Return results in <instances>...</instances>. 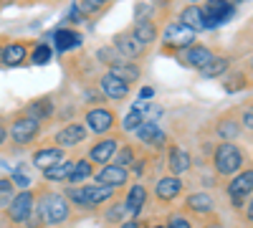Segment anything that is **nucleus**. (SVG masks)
Instances as JSON below:
<instances>
[{
	"label": "nucleus",
	"mask_w": 253,
	"mask_h": 228,
	"mask_svg": "<svg viewBox=\"0 0 253 228\" xmlns=\"http://www.w3.org/2000/svg\"><path fill=\"white\" fill-rule=\"evenodd\" d=\"M112 48L119 53V58H122V61H132V64H137L139 58H144L147 53H150L144 46H139L137 41L132 38V33H129V31L117 33V36L112 38Z\"/></svg>",
	"instance_id": "17"
},
{
	"label": "nucleus",
	"mask_w": 253,
	"mask_h": 228,
	"mask_svg": "<svg viewBox=\"0 0 253 228\" xmlns=\"http://www.w3.org/2000/svg\"><path fill=\"white\" fill-rule=\"evenodd\" d=\"M150 195L155 198L157 205L167 208V205H172L180 195H185V180H182V178H175V175H170V173H167V175H157Z\"/></svg>",
	"instance_id": "8"
},
{
	"label": "nucleus",
	"mask_w": 253,
	"mask_h": 228,
	"mask_svg": "<svg viewBox=\"0 0 253 228\" xmlns=\"http://www.w3.org/2000/svg\"><path fill=\"white\" fill-rule=\"evenodd\" d=\"M215 56V51L210 48V46H205V44H193L190 48H185V51H180L175 58H177V64H182L185 69H193V71H200L210 58Z\"/></svg>",
	"instance_id": "20"
},
{
	"label": "nucleus",
	"mask_w": 253,
	"mask_h": 228,
	"mask_svg": "<svg viewBox=\"0 0 253 228\" xmlns=\"http://www.w3.org/2000/svg\"><path fill=\"white\" fill-rule=\"evenodd\" d=\"M213 135H215L218 142H233V139H238L243 135V127H241V122H238V107L225 109L223 114L215 117Z\"/></svg>",
	"instance_id": "15"
},
{
	"label": "nucleus",
	"mask_w": 253,
	"mask_h": 228,
	"mask_svg": "<svg viewBox=\"0 0 253 228\" xmlns=\"http://www.w3.org/2000/svg\"><path fill=\"white\" fill-rule=\"evenodd\" d=\"M150 96H155V89H152V87H144V89L139 91V99H150Z\"/></svg>",
	"instance_id": "48"
},
{
	"label": "nucleus",
	"mask_w": 253,
	"mask_h": 228,
	"mask_svg": "<svg viewBox=\"0 0 253 228\" xmlns=\"http://www.w3.org/2000/svg\"><path fill=\"white\" fill-rule=\"evenodd\" d=\"M51 61V46L48 44H33V48H31V53H28V64H33V66H43V64H48Z\"/></svg>",
	"instance_id": "35"
},
{
	"label": "nucleus",
	"mask_w": 253,
	"mask_h": 228,
	"mask_svg": "<svg viewBox=\"0 0 253 228\" xmlns=\"http://www.w3.org/2000/svg\"><path fill=\"white\" fill-rule=\"evenodd\" d=\"M36 203V188L18 190L13 200L0 211V228H23Z\"/></svg>",
	"instance_id": "5"
},
{
	"label": "nucleus",
	"mask_w": 253,
	"mask_h": 228,
	"mask_svg": "<svg viewBox=\"0 0 253 228\" xmlns=\"http://www.w3.org/2000/svg\"><path fill=\"white\" fill-rule=\"evenodd\" d=\"M210 168H213V175L215 178H233L236 173H241L248 162V152L236 142H215L213 152H210Z\"/></svg>",
	"instance_id": "3"
},
{
	"label": "nucleus",
	"mask_w": 253,
	"mask_h": 228,
	"mask_svg": "<svg viewBox=\"0 0 253 228\" xmlns=\"http://www.w3.org/2000/svg\"><path fill=\"white\" fill-rule=\"evenodd\" d=\"M10 182H13L15 190H28V188H31V178H28L26 173H20V170L10 175Z\"/></svg>",
	"instance_id": "44"
},
{
	"label": "nucleus",
	"mask_w": 253,
	"mask_h": 228,
	"mask_svg": "<svg viewBox=\"0 0 253 228\" xmlns=\"http://www.w3.org/2000/svg\"><path fill=\"white\" fill-rule=\"evenodd\" d=\"M165 228H193V221H190L182 211H170V213H167Z\"/></svg>",
	"instance_id": "40"
},
{
	"label": "nucleus",
	"mask_w": 253,
	"mask_h": 228,
	"mask_svg": "<svg viewBox=\"0 0 253 228\" xmlns=\"http://www.w3.org/2000/svg\"><path fill=\"white\" fill-rule=\"evenodd\" d=\"M238 122H241V127L246 130V135L251 137V132H253V109H251V101H246L243 107H238Z\"/></svg>",
	"instance_id": "41"
},
{
	"label": "nucleus",
	"mask_w": 253,
	"mask_h": 228,
	"mask_svg": "<svg viewBox=\"0 0 253 228\" xmlns=\"http://www.w3.org/2000/svg\"><path fill=\"white\" fill-rule=\"evenodd\" d=\"M124 142V132H112V135H104L96 142L89 144V152L86 160L94 165V168H101V165H109L114 160V152L119 150V144Z\"/></svg>",
	"instance_id": "9"
},
{
	"label": "nucleus",
	"mask_w": 253,
	"mask_h": 228,
	"mask_svg": "<svg viewBox=\"0 0 253 228\" xmlns=\"http://www.w3.org/2000/svg\"><path fill=\"white\" fill-rule=\"evenodd\" d=\"M142 122H144V109L134 107L129 114H126V117L122 119V130H119V132H134Z\"/></svg>",
	"instance_id": "38"
},
{
	"label": "nucleus",
	"mask_w": 253,
	"mask_h": 228,
	"mask_svg": "<svg viewBox=\"0 0 253 228\" xmlns=\"http://www.w3.org/2000/svg\"><path fill=\"white\" fill-rule=\"evenodd\" d=\"M81 20H84V15H81V13H79L74 5H71V10H69V23H81Z\"/></svg>",
	"instance_id": "47"
},
{
	"label": "nucleus",
	"mask_w": 253,
	"mask_h": 228,
	"mask_svg": "<svg viewBox=\"0 0 253 228\" xmlns=\"http://www.w3.org/2000/svg\"><path fill=\"white\" fill-rule=\"evenodd\" d=\"M23 228H48L46 216H43V205H41V200H38V190H36L33 211H31V216H28V221H26V226H23Z\"/></svg>",
	"instance_id": "36"
},
{
	"label": "nucleus",
	"mask_w": 253,
	"mask_h": 228,
	"mask_svg": "<svg viewBox=\"0 0 253 228\" xmlns=\"http://www.w3.org/2000/svg\"><path fill=\"white\" fill-rule=\"evenodd\" d=\"M200 10H203V18H205V28H215V26L233 18L236 5L225 3V0H205V5Z\"/></svg>",
	"instance_id": "21"
},
{
	"label": "nucleus",
	"mask_w": 253,
	"mask_h": 228,
	"mask_svg": "<svg viewBox=\"0 0 253 228\" xmlns=\"http://www.w3.org/2000/svg\"><path fill=\"white\" fill-rule=\"evenodd\" d=\"M0 48H3V46H0Z\"/></svg>",
	"instance_id": "52"
},
{
	"label": "nucleus",
	"mask_w": 253,
	"mask_h": 228,
	"mask_svg": "<svg viewBox=\"0 0 253 228\" xmlns=\"http://www.w3.org/2000/svg\"><path fill=\"white\" fill-rule=\"evenodd\" d=\"M81 96H84V101H86V107H101V104H107V99H104V94L99 91V87H84L81 89Z\"/></svg>",
	"instance_id": "39"
},
{
	"label": "nucleus",
	"mask_w": 253,
	"mask_h": 228,
	"mask_svg": "<svg viewBox=\"0 0 253 228\" xmlns=\"http://www.w3.org/2000/svg\"><path fill=\"white\" fill-rule=\"evenodd\" d=\"M43 132V124H41L38 119L18 112L10 124H8V144H10V152H23L28 150L31 144L38 139V135Z\"/></svg>",
	"instance_id": "4"
},
{
	"label": "nucleus",
	"mask_w": 253,
	"mask_h": 228,
	"mask_svg": "<svg viewBox=\"0 0 253 228\" xmlns=\"http://www.w3.org/2000/svg\"><path fill=\"white\" fill-rule=\"evenodd\" d=\"M86 139H89V132H86V127H84L81 122H66L63 127L56 130L51 142L56 144V147L71 152V150H79L81 144H86Z\"/></svg>",
	"instance_id": "13"
},
{
	"label": "nucleus",
	"mask_w": 253,
	"mask_h": 228,
	"mask_svg": "<svg viewBox=\"0 0 253 228\" xmlns=\"http://www.w3.org/2000/svg\"><path fill=\"white\" fill-rule=\"evenodd\" d=\"M134 142L139 144L142 150H147V152H155V155H160L165 147H167V142H170V137H167V132L160 127L157 122H142L139 127L134 130Z\"/></svg>",
	"instance_id": "10"
},
{
	"label": "nucleus",
	"mask_w": 253,
	"mask_h": 228,
	"mask_svg": "<svg viewBox=\"0 0 253 228\" xmlns=\"http://www.w3.org/2000/svg\"><path fill=\"white\" fill-rule=\"evenodd\" d=\"M96 61H99V64H104V66H112V64H117V61H122L119 58V53L112 48V46H101L99 51H96Z\"/></svg>",
	"instance_id": "43"
},
{
	"label": "nucleus",
	"mask_w": 253,
	"mask_h": 228,
	"mask_svg": "<svg viewBox=\"0 0 253 228\" xmlns=\"http://www.w3.org/2000/svg\"><path fill=\"white\" fill-rule=\"evenodd\" d=\"M31 48H33L31 41H8V44H3V48H0V64L8 66V69L23 66V64H28Z\"/></svg>",
	"instance_id": "16"
},
{
	"label": "nucleus",
	"mask_w": 253,
	"mask_h": 228,
	"mask_svg": "<svg viewBox=\"0 0 253 228\" xmlns=\"http://www.w3.org/2000/svg\"><path fill=\"white\" fill-rule=\"evenodd\" d=\"M104 226H109V228H117L119 223L126 221V208H124V200L122 198H114L109 205H104V208L99 211Z\"/></svg>",
	"instance_id": "30"
},
{
	"label": "nucleus",
	"mask_w": 253,
	"mask_h": 228,
	"mask_svg": "<svg viewBox=\"0 0 253 228\" xmlns=\"http://www.w3.org/2000/svg\"><path fill=\"white\" fill-rule=\"evenodd\" d=\"M230 66H233V58L228 53H215L198 74H200V79H220V76H228Z\"/></svg>",
	"instance_id": "27"
},
{
	"label": "nucleus",
	"mask_w": 253,
	"mask_h": 228,
	"mask_svg": "<svg viewBox=\"0 0 253 228\" xmlns=\"http://www.w3.org/2000/svg\"><path fill=\"white\" fill-rule=\"evenodd\" d=\"M253 193V168L246 165L241 173H236L225 182V195H251Z\"/></svg>",
	"instance_id": "25"
},
{
	"label": "nucleus",
	"mask_w": 253,
	"mask_h": 228,
	"mask_svg": "<svg viewBox=\"0 0 253 228\" xmlns=\"http://www.w3.org/2000/svg\"><path fill=\"white\" fill-rule=\"evenodd\" d=\"M167 152H165V165H167V173L170 175H175V178H182V175H187L190 170H193V165H195V160H193V152L190 150H185V147H180L177 142H167V147H165Z\"/></svg>",
	"instance_id": "14"
},
{
	"label": "nucleus",
	"mask_w": 253,
	"mask_h": 228,
	"mask_svg": "<svg viewBox=\"0 0 253 228\" xmlns=\"http://www.w3.org/2000/svg\"><path fill=\"white\" fill-rule=\"evenodd\" d=\"M66 157H69L66 150L56 147L53 142L38 144V147H33V152H31V160H33V165H36L38 170H46V168H51V165H56V162H61V160H66Z\"/></svg>",
	"instance_id": "22"
},
{
	"label": "nucleus",
	"mask_w": 253,
	"mask_h": 228,
	"mask_svg": "<svg viewBox=\"0 0 253 228\" xmlns=\"http://www.w3.org/2000/svg\"><path fill=\"white\" fill-rule=\"evenodd\" d=\"M107 3H112V5H114V3H117V0H107Z\"/></svg>",
	"instance_id": "51"
},
{
	"label": "nucleus",
	"mask_w": 253,
	"mask_h": 228,
	"mask_svg": "<svg viewBox=\"0 0 253 228\" xmlns=\"http://www.w3.org/2000/svg\"><path fill=\"white\" fill-rule=\"evenodd\" d=\"M53 46H56L58 53L81 48L84 46V36L76 28H58V31H53Z\"/></svg>",
	"instance_id": "26"
},
{
	"label": "nucleus",
	"mask_w": 253,
	"mask_h": 228,
	"mask_svg": "<svg viewBox=\"0 0 253 228\" xmlns=\"http://www.w3.org/2000/svg\"><path fill=\"white\" fill-rule=\"evenodd\" d=\"M177 23L187 26L190 31H195V33H198V31H205V18H203L200 5H187V8H182Z\"/></svg>",
	"instance_id": "33"
},
{
	"label": "nucleus",
	"mask_w": 253,
	"mask_h": 228,
	"mask_svg": "<svg viewBox=\"0 0 253 228\" xmlns=\"http://www.w3.org/2000/svg\"><path fill=\"white\" fill-rule=\"evenodd\" d=\"M94 170H96V168H94L86 157H76V160H74V168H71V173H69L66 185H84L86 180H91Z\"/></svg>",
	"instance_id": "31"
},
{
	"label": "nucleus",
	"mask_w": 253,
	"mask_h": 228,
	"mask_svg": "<svg viewBox=\"0 0 253 228\" xmlns=\"http://www.w3.org/2000/svg\"><path fill=\"white\" fill-rule=\"evenodd\" d=\"M74 8L84 15V20H86V18L104 15V13H107V10L112 8V3H107V0H76Z\"/></svg>",
	"instance_id": "34"
},
{
	"label": "nucleus",
	"mask_w": 253,
	"mask_h": 228,
	"mask_svg": "<svg viewBox=\"0 0 253 228\" xmlns=\"http://www.w3.org/2000/svg\"><path fill=\"white\" fill-rule=\"evenodd\" d=\"M81 124L86 127V132H91V135H96V137L119 132V117H117V112H114L109 104L86 107V109H84V122H81Z\"/></svg>",
	"instance_id": "6"
},
{
	"label": "nucleus",
	"mask_w": 253,
	"mask_h": 228,
	"mask_svg": "<svg viewBox=\"0 0 253 228\" xmlns=\"http://www.w3.org/2000/svg\"><path fill=\"white\" fill-rule=\"evenodd\" d=\"M132 33V38L137 41L139 46H144L147 51H150L155 44H157V38H160V28H157V23L150 18V20H134L132 23V28H126Z\"/></svg>",
	"instance_id": "23"
},
{
	"label": "nucleus",
	"mask_w": 253,
	"mask_h": 228,
	"mask_svg": "<svg viewBox=\"0 0 253 228\" xmlns=\"http://www.w3.org/2000/svg\"><path fill=\"white\" fill-rule=\"evenodd\" d=\"M38 200L41 205H43V216H46V223L53 226V228H61V226H71L76 223V211L71 208V203L66 200V195H63V190H56L53 185L43 182L38 185Z\"/></svg>",
	"instance_id": "2"
},
{
	"label": "nucleus",
	"mask_w": 253,
	"mask_h": 228,
	"mask_svg": "<svg viewBox=\"0 0 253 228\" xmlns=\"http://www.w3.org/2000/svg\"><path fill=\"white\" fill-rule=\"evenodd\" d=\"M63 195L71 203V208L76 216H99L104 205H109L114 198H119V190L112 188H101L94 182H84V185H63Z\"/></svg>",
	"instance_id": "1"
},
{
	"label": "nucleus",
	"mask_w": 253,
	"mask_h": 228,
	"mask_svg": "<svg viewBox=\"0 0 253 228\" xmlns=\"http://www.w3.org/2000/svg\"><path fill=\"white\" fill-rule=\"evenodd\" d=\"M187 3H190V5H198V3H200V0H187Z\"/></svg>",
	"instance_id": "50"
},
{
	"label": "nucleus",
	"mask_w": 253,
	"mask_h": 228,
	"mask_svg": "<svg viewBox=\"0 0 253 228\" xmlns=\"http://www.w3.org/2000/svg\"><path fill=\"white\" fill-rule=\"evenodd\" d=\"M96 87H99V91L104 94V99H107V101H126V99H129V94H132V87L129 84H124V81L114 79L107 71L96 76Z\"/></svg>",
	"instance_id": "19"
},
{
	"label": "nucleus",
	"mask_w": 253,
	"mask_h": 228,
	"mask_svg": "<svg viewBox=\"0 0 253 228\" xmlns=\"http://www.w3.org/2000/svg\"><path fill=\"white\" fill-rule=\"evenodd\" d=\"M91 180H94V185H101V188H112V190H119L122 193L126 185H129L132 175H129V170H126V168H119V165L109 162V165L96 168L94 175H91Z\"/></svg>",
	"instance_id": "12"
},
{
	"label": "nucleus",
	"mask_w": 253,
	"mask_h": 228,
	"mask_svg": "<svg viewBox=\"0 0 253 228\" xmlns=\"http://www.w3.org/2000/svg\"><path fill=\"white\" fill-rule=\"evenodd\" d=\"M142 152V147H139V144L137 142H122L119 144V150L114 152V165H119V168H126V170H129L132 168V162L137 160V155Z\"/></svg>",
	"instance_id": "32"
},
{
	"label": "nucleus",
	"mask_w": 253,
	"mask_h": 228,
	"mask_svg": "<svg viewBox=\"0 0 253 228\" xmlns=\"http://www.w3.org/2000/svg\"><path fill=\"white\" fill-rule=\"evenodd\" d=\"M124 208H126V216L129 218H139L142 211L147 208L150 203V188L144 182H134V185H126V193H124Z\"/></svg>",
	"instance_id": "18"
},
{
	"label": "nucleus",
	"mask_w": 253,
	"mask_h": 228,
	"mask_svg": "<svg viewBox=\"0 0 253 228\" xmlns=\"http://www.w3.org/2000/svg\"><path fill=\"white\" fill-rule=\"evenodd\" d=\"M117 228H144V223L139 221V218H126L124 223H119Z\"/></svg>",
	"instance_id": "46"
},
{
	"label": "nucleus",
	"mask_w": 253,
	"mask_h": 228,
	"mask_svg": "<svg viewBox=\"0 0 253 228\" xmlns=\"http://www.w3.org/2000/svg\"><path fill=\"white\" fill-rule=\"evenodd\" d=\"M74 160H76V157H66V160L51 165V168H46V170H41V175H43V182H48V185H58V182L66 185L69 173H71V168H74Z\"/></svg>",
	"instance_id": "29"
},
{
	"label": "nucleus",
	"mask_w": 253,
	"mask_h": 228,
	"mask_svg": "<svg viewBox=\"0 0 253 228\" xmlns=\"http://www.w3.org/2000/svg\"><path fill=\"white\" fill-rule=\"evenodd\" d=\"M228 79H233V81H223V87H225V91H230V94H236V91H243V89H248V87H251L248 71H246V74H243V71H238V74L228 76Z\"/></svg>",
	"instance_id": "37"
},
{
	"label": "nucleus",
	"mask_w": 253,
	"mask_h": 228,
	"mask_svg": "<svg viewBox=\"0 0 253 228\" xmlns=\"http://www.w3.org/2000/svg\"><path fill=\"white\" fill-rule=\"evenodd\" d=\"M107 74H112L114 79L124 81V84H129V87H134L137 81L142 79L139 64H132V61H117V64H112V66L107 69Z\"/></svg>",
	"instance_id": "28"
},
{
	"label": "nucleus",
	"mask_w": 253,
	"mask_h": 228,
	"mask_svg": "<svg viewBox=\"0 0 253 228\" xmlns=\"http://www.w3.org/2000/svg\"><path fill=\"white\" fill-rule=\"evenodd\" d=\"M225 3H230V5H238V3H243V0H225Z\"/></svg>",
	"instance_id": "49"
},
{
	"label": "nucleus",
	"mask_w": 253,
	"mask_h": 228,
	"mask_svg": "<svg viewBox=\"0 0 253 228\" xmlns=\"http://www.w3.org/2000/svg\"><path fill=\"white\" fill-rule=\"evenodd\" d=\"M180 211L187 218H208V216L215 213V198L210 190H203V188L193 190V193H185Z\"/></svg>",
	"instance_id": "11"
},
{
	"label": "nucleus",
	"mask_w": 253,
	"mask_h": 228,
	"mask_svg": "<svg viewBox=\"0 0 253 228\" xmlns=\"http://www.w3.org/2000/svg\"><path fill=\"white\" fill-rule=\"evenodd\" d=\"M193 44H198V33L190 31L182 23H170V26L162 31V53L177 56L180 51L190 48Z\"/></svg>",
	"instance_id": "7"
},
{
	"label": "nucleus",
	"mask_w": 253,
	"mask_h": 228,
	"mask_svg": "<svg viewBox=\"0 0 253 228\" xmlns=\"http://www.w3.org/2000/svg\"><path fill=\"white\" fill-rule=\"evenodd\" d=\"M8 147V122L0 117V150Z\"/></svg>",
	"instance_id": "45"
},
{
	"label": "nucleus",
	"mask_w": 253,
	"mask_h": 228,
	"mask_svg": "<svg viewBox=\"0 0 253 228\" xmlns=\"http://www.w3.org/2000/svg\"><path fill=\"white\" fill-rule=\"evenodd\" d=\"M18 190L13 188V182H10V178H0V211L5 208V205L13 200V195H15Z\"/></svg>",
	"instance_id": "42"
},
{
	"label": "nucleus",
	"mask_w": 253,
	"mask_h": 228,
	"mask_svg": "<svg viewBox=\"0 0 253 228\" xmlns=\"http://www.w3.org/2000/svg\"><path fill=\"white\" fill-rule=\"evenodd\" d=\"M20 112L28 114V117H33V119H38L41 124H46V122H51V117L56 114V104H53L51 96H38V99H31Z\"/></svg>",
	"instance_id": "24"
}]
</instances>
